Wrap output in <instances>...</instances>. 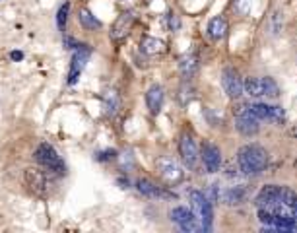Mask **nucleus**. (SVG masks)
I'll return each instance as SVG.
<instances>
[{"label":"nucleus","mask_w":297,"mask_h":233,"mask_svg":"<svg viewBox=\"0 0 297 233\" xmlns=\"http://www.w3.org/2000/svg\"><path fill=\"white\" fill-rule=\"evenodd\" d=\"M146 105L151 115H157L161 111V105H163V88L161 86L155 84L146 91Z\"/></svg>","instance_id":"15"},{"label":"nucleus","mask_w":297,"mask_h":233,"mask_svg":"<svg viewBox=\"0 0 297 233\" xmlns=\"http://www.w3.org/2000/svg\"><path fill=\"white\" fill-rule=\"evenodd\" d=\"M270 29H272V33H280V29H282V16L278 12L272 14V18H270Z\"/></svg>","instance_id":"28"},{"label":"nucleus","mask_w":297,"mask_h":233,"mask_svg":"<svg viewBox=\"0 0 297 233\" xmlns=\"http://www.w3.org/2000/svg\"><path fill=\"white\" fill-rule=\"evenodd\" d=\"M136 189H138L140 195H144V197H148V198H171V197H173V195H169L167 191H163V189H159L157 185H153L149 179H138V181H136Z\"/></svg>","instance_id":"14"},{"label":"nucleus","mask_w":297,"mask_h":233,"mask_svg":"<svg viewBox=\"0 0 297 233\" xmlns=\"http://www.w3.org/2000/svg\"><path fill=\"white\" fill-rule=\"evenodd\" d=\"M245 91L253 97H274L278 95V86L272 78H247Z\"/></svg>","instance_id":"5"},{"label":"nucleus","mask_w":297,"mask_h":233,"mask_svg":"<svg viewBox=\"0 0 297 233\" xmlns=\"http://www.w3.org/2000/svg\"><path fill=\"white\" fill-rule=\"evenodd\" d=\"M167 25H169L171 31H177V29L181 27V21H179V18H177L175 14H169V16H167Z\"/></svg>","instance_id":"30"},{"label":"nucleus","mask_w":297,"mask_h":233,"mask_svg":"<svg viewBox=\"0 0 297 233\" xmlns=\"http://www.w3.org/2000/svg\"><path fill=\"white\" fill-rule=\"evenodd\" d=\"M155 171L157 175L161 177V181L165 185H179L183 179H185V171L181 169V165L171 160V158H157L155 161Z\"/></svg>","instance_id":"4"},{"label":"nucleus","mask_w":297,"mask_h":233,"mask_svg":"<svg viewBox=\"0 0 297 233\" xmlns=\"http://www.w3.org/2000/svg\"><path fill=\"white\" fill-rule=\"evenodd\" d=\"M179 70H181V74L185 78H192L196 74V70H198V56L194 53L183 54L181 60H179Z\"/></svg>","instance_id":"18"},{"label":"nucleus","mask_w":297,"mask_h":233,"mask_svg":"<svg viewBox=\"0 0 297 233\" xmlns=\"http://www.w3.org/2000/svg\"><path fill=\"white\" fill-rule=\"evenodd\" d=\"M268 121H272L274 125H284L286 123V111L282 107H268Z\"/></svg>","instance_id":"24"},{"label":"nucleus","mask_w":297,"mask_h":233,"mask_svg":"<svg viewBox=\"0 0 297 233\" xmlns=\"http://www.w3.org/2000/svg\"><path fill=\"white\" fill-rule=\"evenodd\" d=\"M190 204H192V212L200 222V230L210 232L212 230V220H214V210H212V202L204 197V193L200 191H192L190 193Z\"/></svg>","instance_id":"3"},{"label":"nucleus","mask_w":297,"mask_h":233,"mask_svg":"<svg viewBox=\"0 0 297 233\" xmlns=\"http://www.w3.org/2000/svg\"><path fill=\"white\" fill-rule=\"evenodd\" d=\"M200 160L206 167L208 173H216L222 165V154H220V148L212 142H202L200 146Z\"/></svg>","instance_id":"10"},{"label":"nucleus","mask_w":297,"mask_h":233,"mask_svg":"<svg viewBox=\"0 0 297 233\" xmlns=\"http://www.w3.org/2000/svg\"><path fill=\"white\" fill-rule=\"evenodd\" d=\"M33 158H35V161H37L39 165H43L49 173H55V175H64V173H66V163L62 161V158L58 156V152H56L51 144H41V146H37Z\"/></svg>","instance_id":"2"},{"label":"nucleus","mask_w":297,"mask_h":233,"mask_svg":"<svg viewBox=\"0 0 297 233\" xmlns=\"http://www.w3.org/2000/svg\"><path fill=\"white\" fill-rule=\"evenodd\" d=\"M68 14H70V2H64V4L58 8V12H56V25H58L60 31H64V27H66Z\"/></svg>","instance_id":"23"},{"label":"nucleus","mask_w":297,"mask_h":233,"mask_svg":"<svg viewBox=\"0 0 297 233\" xmlns=\"http://www.w3.org/2000/svg\"><path fill=\"white\" fill-rule=\"evenodd\" d=\"M115 158H117V152L115 150H105V152H101V154L95 156L97 161H109V160H115Z\"/></svg>","instance_id":"29"},{"label":"nucleus","mask_w":297,"mask_h":233,"mask_svg":"<svg viewBox=\"0 0 297 233\" xmlns=\"http://www.w3.org/2000/svg\"><path fill=\"white\" fill-rule=\"evenodd\" d=\"M78 43L72 39V37H64V49H76Z\"/></svg>","instance_id":"31"},{"label":"nucleus","mask_w":297,"mask_h":233,"mask_svg":"<svg viewBox=\"0 0 297 233\" xmlns=\"http://www.w3.org/2000/svg\"><path fill=\"white\" fill-rule=\"evenodd\" d=\"M140 49L144 54L153 56V54H161L165 51V43L161 39H155V37H144L140 43Z\"/></svg>","instance_id":"20"},{"label":"nucleus","mask_w":297,"mask_h":233,"mask_svg":"<svg viewBox=\"0 0 297 233\" xmlns=\"http://www.w3.org/2000/svg\"><path fill=\"white\" fill-rule=\"evenodd\" d=\"M245 198H247V189L243 187H231L222 195V202L227 206H239L245 202Z\"/></svg>","instance_id":"17"},{"label":"nucleus","mask_w":297,"mask_h":233,"mask_svg":"<svg viewBox=\"0 0 297 233\" xmlns=\"http://www.w3.org/2000/svg\"><path fill=\"white\" fill-rule=\"evenodd\" d=\"M222 86H223V91L231 97V99H239L245 91V84L239 76V72L235 68H223L222 72Z\"/></svg>","instance_id":"9"},{"label":"nucleus","mask_w":297,"mask_h":233,"mask_svg":"<svg viewBox=\"0 0 297 233\" xmlns=\"http://www.w3.org/2000/svg\"><path fill=\"white\" fill-rule=\"evenodd\" d=\"M192 91H194V90H192L190 86H186V84L181 88V95H179V99H181V103H183V105H186V103H188V101L194 97V95H192Z\"/></svg>","instance_id":"26"},{"label":"nucleus","mask_w":297,"mask_h":233,"mask_svg":"<svg viewBox=\"0 0 297 233\" xmlns=\"http://www.w3.org/2000/svg\"><path fill=\"white\" fill-rule=\"evenodd\" d=\"M179 154H181V160L183 163L188 167V169H196L198 167V160H200V150L194 142V138L185 132L179 140Z\"/></svg>","instance_id":"7"},{"label":"nucleus","mask_w":297,"mask_h":233,"mask_svg":"<svg viewBox=\"0 0 297 233\" xmlns=\"http://www.w3.org/2000/svg\"><path fill=\"white\" fill-rule=\"evenodd\" d=\"M78 19H80V23H82V27L84 29H99L101 27V21L88 10V8H82L80 10V14H78Z\"/></svg>","instance_id":"21"},{"label":"nucleus","mask_w":297,"mask_h":233,"mask_svg":"<svg viewBox=\"0 0 297 233\" xmlns=\"http://www.w3.org/2000/svg\"><path fill=\"white\" fill-rule=\"evenodd\" d=\"M268 107L270 105H266V103H251V115L259 121H264V119H268Z\"/></svg>","instance_id":"25"},{"label":"nucleus","mask_w":297,"mask_h":233,"mask_svg":"<svg viewBox=\"0 0 297 233\" xmlns=\"http://www.w3.org/2000/svg\"><path fill=\"white\" fill-rule=\"evenodd\" d=\"M171 220L183 230V232H196L200 226H198V218L194 216V212H190L188 208L185 206H177L171 210Z\"/></svg>","instance_id":"11"},{"label":"nucleus","mask_w":297,"mask_h":233,"mask_svg":"<svg viewBox=\"0 0 297 233\" xmlns=\"http://www.w3.org/2000/svg\"><path fill=\"white\" fill-rule=\"evenodd\" d=\"M90 56H92V47L86 45V43H80V45L76 47V53H74L72 62H70V72H68V84H70V86H74V84L78 82V78H80V74L84 72V68H86Z\"/></svg>","instance_id":"6"},{"label":"nucleus","mask_w":297,"mask_h":233,"mask_svg":"<svg viewBox=\"0 0 297 233\" xmlns=\"http://www.w3.org/2000/svg\"><path fill=\"white\" fill-rule=\"evenodd\" d=\"M225 33H227V21H225V18L223 16L212 18L210 23H208V35H210V39L220 41L222 37H225Z\"/></svg>","instance_id":"19"},{"label":"nucleus","mask_w":297,"mask_h":233,"mask_svg":"<svg viewBox=\"0 0 297 233\" xmlns=\"http://www.w3.org/2000/svg\"><path fill=\"white\" fill-rule=\"evenodd\" d=\"M10 56H12V60H21V58H23V54H21L19 51H14Z\"/></svg>","instance_id":"32"},{"label":"nucleus","mask_w":297,"mask_h":233,"mask_svg":"<svg viewBox=\"0 0 297 233\" xmlns=\"http://www.w3.org/2000/svg\"><path fill=\"white\" fill-rule=\"evenodd\" d=\"M282 189L284 187H278V185H266V187H262V191L257 197V206L270 210L272 206H276L278 202H282Z\"/></svg>","instance_id":"13"},{"label":"nucleus","mask_w":297,"mask_h":233,"mask_svg":"<svg viewBox=\"0 0 297 233\" xmlns=\"http://www.w3.org/2000/svg\"><path fill=\"white\" fill-rule=\"evenodd\" d=\"M103 103H105V113L113 117V115H117V111H119V107H121V97H119V93H117L115 90H111V91L105 93Z\"/></svg>","instance_id":"22"},{"label":"nucleus","mask_w":297,"mask_h":233,"mask_svg":"<svg viewBox=\"0 0 297 233\" xmlns=\"http://www.w3.org/2000/svg\"><path fill=\"white\" fill-rule=\"evenodd\" d=\"M23 181L27 185V189L37 195V197H45L47 191H49V179H47V173L41 171L39 167H27L25 173H23Z\"/></svg>","instance_id":"8"},{"label":"nucleus","mask_w":297,"mask_h":233,"mask_svg":"<svg viewBox=\"0 0 297 233\" xmlns=\"http://www.w3.org/2000/svg\"><path fill=\"white\" fill-rule=\"evenodd\" d=\"M132 25H134V14H132V12H123V14L115 19V23H113V27H111V31H109L111 39H113V41H123V39L130 33Z\"/></svg>","instance_id":"12"},{"label":"nucleus","mask_w":297,"mask_h":233,"mask_svg":"<svg viewBox=\"0 0 297 233\" xmlns=\"http://www.w3.org/2000/svg\"><path fill=\"white\" fill-rule=\"evenodd\" d=\"M235 128L243 136H253L260 130V125H259V119L255 117H235Z\"/></svg>","instance_id":"16"},{"label":"nucleus","mask_w":297,"mask_h":233,"mask_svg":"<svg viewBox=\"0 0 297 233\" xmlns=\"http://www.w3.org/2000/svg\"><path fill=\"white\" fill-rule=\"evenodd\" d=\"M235 10L241 16H247L251 12V0H235Z\"/></svg>","instance_id":"27"},{"label":"nucleus","mask_w":297,"mask_h":233,"mask_svg":"<svg viewBox=\"0 0 297 233\" xmlns=\"http://www.w3.org/2000/svg\"><path fill=\"white\" fill-rule=\"evenodd\" d=\"M237 163L243 175H259L268 165V154L259 144H247L237 152Z\"/></svg>","instance_id":"1"},{"label":"nucleus","mask_w":297,"mask_h":233,"mask_svg":"<svg viewBox=\"0 0 297 233\" xmlns=\"http://www.w3.org/2000/svg\"><path fill=\"white\" fill-rule=\"evenodd\" d=\"M290 136H292V138H296V140H297V125H296V126H292V128H290Z\"/></svg>","instance_id":"33"}]
</instances>
